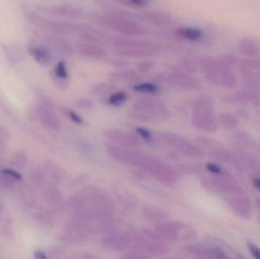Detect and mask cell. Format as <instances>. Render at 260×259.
Returning a JSON list of instances; mask_svg holds the SVG:
<instances>
[{
  "mask_svg": "<svg viewBox=\"0 0 260 259\" xmlns=\"http://www.w3.org/2000/svg\"><path fill=\"white\" fill-rule=\"evenodd\" d=\"M99 23L120 33L131 36H141L146 32L137 21L125 14L111 12L98 17Z\"/></svg>",
  "mask_w": 260,
  "mask_h": 259,
  "instance_id": "obj_6",
  "label": "cell"
},
{
  "mask_svg": "<svg viewBox=\"0 0 260 259\" xmlns=\"http://www.w3.org/2000/svg\"><path fill=\"white\" fill-rule=\"evenodd\" d=\"M27 157L23 152H19L15 153L11 158L10 164L12 167L15 168L22 169L25 167L27 164Z\"/></svg>",
  "mask_w": 260,
  "mask_h": 259,
  "instance_id": "obj_23",
  "label": "cell"
},
{
  "mask_svg": "<svg viewBox=\"0 0 260 259\" xmlns=\"http://www.w3.org/2000/svg\"><path fill=\"white\" fill-rule=\"evenodd\" d=\"M78 53L85 57L99 59L105 56V52L96 36L88 35L80 36V41L76 44Z\"/></svg>",
  "mask_w": 260,
  "mask_h": 259,
  "instance_id": "obj_9",
  "label": "cell"
},
{
  "mask_svg": "<svg viewBox=\"0 0 260 259\" xmlns=\"http://www.w3.org/2000/svg\"><path fill=\"white\" fill-rule=\"evenodd\" d=\"M176 33L179 38L189 41H198L203 38L202 30L197 27H182L176 30Z\"/></svg>",
  "mask_w": 260,
  "mask_h": 259,
  "instance_id": "obj_19",
  "label": "cell"
},
{
  "mask_svg": "<svg viewBox=\"0 0 260 259\" xmlns=\"http://www.w3.org/2000/svg\"><path fill=\"white\" fill-rule=\"evenodd\" d=\"M169 83L177 85L180 88L186 90H192L197 87V82L186 73L176 71L171 73L168 76Z\"/></svg>",
  "mask_w": 260,
  "mask_h": 259,
  "instance_id": "obj_14",
  "label": "cell"
},
{
  "mask_svg": "<svg viewBox=\"0 0 260 259\" xmlns=\"http://www.w3.org/2000/svg\"><path fill=\"white\" fill-rule=\"evenodd\" d=\"M159 141H161L167 146L177 149L183 155L192 157L197 155V149L186 138L181 136L170 133V132H163L158 135Z\"/></svg>",
  "mask_w": 260,
  "mask_h": 259,
  "instance_id": "obj_10",
  "label": "cell"
},
{
  "mask_svg": "<svg viewBox=\"0 0 260 259\" xmlns=\"http://www.w3.org/2000/svg\"><path fill=\"white\" fill-rule=\"evenodd\" d=\"M253 185H254V187H256V188H257L258 190H260V179H254V181H253Z\"/></svg>",
  "mask_w": 260,
  "mask_h": 259,
  "instance_id": "obj_39",
  "label": "cell"
},
{
  "mask_svg": "<svg viewBox=\"0 0 260 259\" xmlns=\"http://www.w3.org/2000/svg\"><path fill=\"white\" fill-rule=\"evenodd\" d=\"M112 90V87L108 84H99L93 89V94L95 95H104L108 94Z\"/></svg>",
  "mask_w": 260,
  "mask_h": 259,
  "instance_id": "obj_26",
  "label": "cell"
},
{
  "mask_svg": "<svg viewBox=\"0 0 260 259\" xmlns=\"http://www.w3.org/2000/svg\"><path fill=\"white\" fill-rule=\"evenodd\" d=\"M25 14L30 23L40 30L47 33L56 35L78 34L80 36L85 31V25L84 24H72L45 18L31 10L27 11Z\"/></svg>",
  "mask_w": 260,
  "mask_h": 259,
  "instance_id": "obj_3",
  "label": "cell"
},
{
  "mask_svg": "<svg viewBox=\"0 0 260 259\" xmlns=\"http://www.w3.org/2000/svg\"><path fill=\"white\" fill-rule=\"evenodd\" d=\"M136 131H137L138 133L139 134L141 137L144 138L145 140H150L151 138V134L148 132V130H146L145 129H143V128H137L136 129Z\"/></svg>",
  "mask_w": 260,
  "mask_h": 259,
  "instance_id": "obj_33",
  "label": "cell"
},
{
  "mask_svg": "<svg viewBox=\"0 0 260 259\" xmlns=\"http://www.w3.org/2000/svg\"><path fill=\"white\" fill-rule=\"evenodd\" d=\"M112 44L117 54L128 57H150L158 50L154 43L134 38H116L112 41Z\"/></svg>",
  "mask_w": 260,
  "mask_h": 259,
  "instance_id": "obj_5",
  "label": "cell"
},
{
  "mask_svg": "<svg viewBox=\"0 0 260 259\" xmlns=\"http://www.w3.org/2000/svg\"><path fill=\"white\" fill-rule=\"evenodd\" d=\"M156 231L163 239L169 241L185 240L189 237L186 225L180 222H162L156 225Z\"/></svg>",
  "mask_w": 260,
  "mask_h": 259,
  "instance_id": "obj_8",
  "label": "cell"
},
{
  "mask_svg": "<svg viewBox=\"0 0 260 259\" xmlns=\"http://www.w3.org/2000/svg\"><path fill=\"white\" fill-rule=\"evenodd\" d=\"M133 90L136 92L154 94L158 92L159 88L155 84L151 83V82H142V83H136L134 85Z\"/></svg>",
  "mask_w": 260,
  "mask_h": 259,
  "instance_id": "obj_22",
  "label": "cell"
},
{
  "mask_svg": "<svg viewBox=\"0 0 260 259\" xmlns=\"http://www.w3.org/2000/svg\"><path fill=\"white\" fill-rule=\"evenodd\" d=\"M153 63L151 61H140L138 63V68L142 72H146L152 68Z\"/></svg>",
  "mask_w": 260,
  "mask_h": 259,
  "instance_id": "obj_28",
  "label": "cell"
},
{
  "mask_svg": "<svg viewBox=\"0 0 260 259\" xmlns=\"http://www.w3.org/2000/svg\"><path fill=\"white\" fill-rule=\"evenodd\" d=\"M42 12L59 18L76 19L82 16L83 12L80 8L72 5H58V6H44Z\"/></svg>",
  "mask_w": 260,
  "mask_h": 259,
  "instance_id": "obj_12",
  "label": "cell"
},
{
  "mask_svg": "<svg viewBox=\"0 0 260 259\" xmlns=\"http://www.w3.org/2000/svg\"><path fill=\"white\" fill-rule=\"evenodd\" d=\"M100 229V224L76 218L66 225L61 237L70 243H81L88 240L96 230Z\"/></svg>",
  "mask_w": 260,
  "mask_h": 259,
  "instance_id": "obj_7",
  "label": "cell"
},
{
  "mask_svg": "<svg viewBox=\"0 0 260 259\" xmlns=\"http://www.w3.org/2000/svg\"><path fill=\"white\" fill-rule=\"evenodd\" d=\"M114 81L120 82H127V83H136L139 81V76L136 71L133 70H123L111 74Z\"/></svg>",
  "mask_w": 260,
  "mask_h": 259,
  "instance_id": "obj_20",
  "label": "cell"
},
{
  "mask_svg": "<svg viewBox=\"0 0 260 259\" xmlns=\"http://www.w3.org/2000/svg\"><path fill=\"white\" fill-rule=\"evenodd\" d=\"M130 115L135 120L145 123H159L169 118L170 113L161 102L142 98L133 104Z\"/></svg>",
  "mask_w": 260,
  "mask_h": 259,
  "instance_id": "obj_4",
  "label": "cell"
},
{
  "mask_svg": "<svg viewBox=\"0 0 260 259\" xmlns=\"http://www.w3.org/2000/svg\"><path fill=\"white\" fill-rule=\"evenodd\" d=\"M142 211L144 218L152 223H157V225L165 221L168 219V214L166 212L154 207H145Z\"/></svg>",
  "mask_w": 260,
  "mask_h": 259,
  "instance_id": "obj_17",
  "label": "cell"
},
{
  "mask_svg": "<svg viewBox=\"0 0 260 259\" xmlns=\"http://www.w3.org/2000/svg\"><path fill=\"white\" fill-rule=\"evenodd\" d=\"M15 184V179L6 175L3 170H0V189L8 190L12 188Z\"/></svg>",
  "mask_w": 260,
  "mask_h": 259,
  "instance_id": "obj_25",
  "label": "cell"
},
{
  "mask_svg": "<svg viewBox=\"0 0 260 259\" xmlns=\"http://www.w3.org/2000/svg\"><path fill=\"white\" fill-rule=\"evenodd\" d=\"M239 51L247 56H254L259 52V47L256 43L248 39L242 40L238 46Z\"/></svg>",
  "mask_w": 260,
  "mask_h": 259,
  "instance_id": "obj_21",
  "label": "cell"
},
{
  "mask_svg": "<svg viewBox=\"0 0 260 259\" xmlns=\"http://www.w3.org/2000/svg\"><path fill=\"white\" fill-rule=\"evenodd\" d=\"M132 7L142 8L145 7L148 5V0H129Z\"/></svg>",
  "mask_w": 260,
  "mask_h": 259,
  "instance_id": "obj_32",
  "label": "cell"
},
{
  "mask_svg": "<svg viewBox=\"0 0 260 259\" xmlns=\"http://www.w3.org/2000/svg\"><path fill=\"white\" fill-rule=\"evenodd\" d=\"M144 20L159 27H168L172 24V18L163 12H146L142 15Z\"/></svg>",
  "mask_w": 260,
  "mask_h": 259,
  "instance_id": "obj_16",
  "label": "cell"
},
{
  "mask_svg": "<svg viewBox=\"0 0 260 259\" xmlns=\"http://www.w3.org/2000/svg\"><path fill=\"white\" fill-rule=\"evenodd\" d=\"M206 169L211 173H215V174H220L221 173V167L215 164H206Z\"/></svg>",
  "mask_w": 260,
  "mask_h": 259,
  "instance_id": "obj_31",
  "label": "cell"
},
{
  "mask_svg": "<svg viewBox=\"0 0 260 259\" xmlns=\"http://www.w3.org/2000/svg\"><path fill=\"white\" fill-rule=\"evenodd\" d=\"M35 257L38 259L47 258L45 253H44V252H42V251H36V252H35Z\"/></svg>",
  "mask_w": 260,
  "mask_h": 259,
  "instance_id": "obj_37",
  "label": "cell"
},
{
  "mask_svg": "<svg viewBox=\"0 0 260 259\" xmlns=\"http://www.w3.org/2000/svg\"><path fill=\"white\" fill-rule=\"evenodd\" d=\"M126 99H127V94L125 91H117L110 96L108 102L112 106H118L123 104Z\"/></svg>",
  "mask_w": 260,
  "mask_h": 259,
  "instance_id": "obj_24",
  "label": "cell"
},
{
  "mask_svg": "<svg viewBox=\"0 0 260 259\" xmlns=\"http://www.w3.org/2000/svg\"><path fill=\"white\" fill-rule=\"evenodd\" d=\"M105 135L111 142L124 149L138 147L140 144V141L136 136L123 131L111 129L106 131Z\"/></svg>",
  "mask_w": 260,
  "mask_h": 259,
  "instance_id": "obj_13",
  "label": "cell"
},
{
  "mask_svg": "<svg viewBox=\"0 0 260 259\" xmlns=\"http://www.w3.org/2000/svg\"><path fill=\"white\" fill-rule=\"evenodd\" d=\"M31 179L35 185L40 186L44 181V173L39 170H36L32 173Z\"/></svg>",
  "mask_w": 260,
  "mask_h": 259,
  "instance_id": "obj_27",
  "label": "cell"
},
{
  "mask_svg": "<svg viewBox=\"0 0 260 259\" xmlns=\"http://www.w3.org/2000/svg\"><path fill=\"white\" fill-rule=\"evenodd\" d=\"M92 105L91 100H88V99H81V100H78L77 106L79 107H90Z\"/></svg>",
  "mask_w": 260,
  "mask_h": 259,
  "instance_id": "obj_35",
  "label": "cell"
},
{
  "mask_svg": "<svg viewBox=\"0 0 260 259\" xmlns=\"http://www.w3.org/2000/svg\"><path fill=\"white\" fill-rule=\"evenodd\" d=\"M53 79L59 86H67L69 79V72L67 64L63 61H59L55 65L53 71Z\"/></svg>",
  "mask_w": 260,
  "mask_h": 259,
  "instance_id": "obj_18",
  "label": "cell"
},
{
  "mask_svg": "<svg viewBox=\"0 0 260 259\" xmlns=\"http://www.w3.org/2000/svg\"><path fill=\"white\" fill-rule=\"evenodd\" d=\"M37 116L41 124L50 130H57L59 128V121L51 103L47 100L40 102L37 106Z\"/></svg>",
  "mask_w": 260,
  "mask_h": 259,
  "instance_id": "obj_11",
  "label": "cell"
},
{
  "mask_svg": "<svg viewBox=\"0 0 260 259\" xmlns=\"http://www.w3.org/2000/svg\"><path fill=\"white\" fill-rule=\"evenodd\" d=\"M183 68L186 71H189V72H192L195 69V66H194L193 64L191 62H188V61H184L183 62Z\"/></svg>",
  "mask_w": 260,
  "mask_h": 259,
  "instance_id": "obj_36",
  "label": "cell"
},
{
  "mask_svg": "<svg viewBox=\"0 0 260 259\" xmlns=\"http://www.w3.org/2000/svg\"><path fill=\"white\" fill-rule=\"evenodd\" d=\"M69 206L76 218L92 222H105L111 217L112 202L105 192L89 187L71 198Z\"/></svg>",
  "mask_w": 260,
  "mask_h": 259,
  "instance_id": "obj_1",
  "label": "cell"
},
{
  "mask_svg": "<svg viewBox=\"0 0 260 259\" xmlns=\"http://www.w3.org/2000/svg\"><path fill=\"white\" fill-rule=\"evenodd\" d=\"M30 54L37 62L47 66L53 61V53L49 47L44 45H36L30 48Z\"/></svg>",
  "mask_w": 260,
  "mask_h": 259,
  "instance_id": "obj_15",
  "label": "cell"
},
{
  "mask_svg": "<svg viewBox=\"0 0 260 259\" xmlns=\"http://www.w3.org/2000/svg\"><path fill=\"white\" fill-rule=\"evenodd\" d=\"M3 171L4 172L6 175L10 176L12 179H15V180H21V179H22L21 175L20 174L18 171H16V170H13V169H3Z\"/></svg>",
  "mask_w": 260,
  "mask_h": 259,
  "instance_id": "obj_29",
  "label": "cell"
},
{
  "mask_svg": "<svg viewBox=\"0 0 260 259\" xmlns=\"http://www.w3.org/2000/svg\"><path fill=\"white\" fill-rule=\"evenodd\" d=\"M119 3H121L123 6H128V7H132L131 4H130L129 0H117Z\"/></svg>",
  "mask_w": 260,
  "mask_h": 259,
  "instance_id": "obj_38",
  "label": "cell"
},
{
  "mask_svg": "<svg viewBox=\"0 0 260 259\" xmlns=\"http://www.w3.org/2000/svg\"><path fill=\"white\" fill-rule=\"evenodd\" d=\"M107 152L117 161L140 167L165 185H171L175 182L174 170L153 155L114 144H108Z\"/></svg>",
  "mask_w": 260,
  "mask_h": 259,
  "instance_id": "obj_2",
  "label": "cell"
},
{
  "mask_svg": "<svg viewBox=\"0 0 260 259\" xmlns=\"http://www.w3.org/2000/svg\"><path fill=\"white\" fill-rule=\"evenodd\" d=\"M249 249L251 252L252 255L257 259H260V249L257 246L255 245L252 244V243H248Z\"/></svg>",
  "mask_w": 260,
  "mask_h": 259,
  "instance_id": "obj_34",
  "label": "cell"
},
{
  "mask_svg": "<svg viewBox=\"0 0 260 259\" xmlns=\"http://www.w3.org/2000/svg\"><path fill=\"white\" fill-rule=\"evenodd\" d=\"M3 210H4V205H3V202L0 199V213L3 212Z\"/></svg>",
  "mask_w": 260,
  "mask_h": 259,
  "instance_id": "obj_40",
  "label": "cell"
},
{
  "mask_svg": "<svg viewBox=\"0 0 260 259\" xmlns=\"http://www.w3.org/2000/svg\"><path fill=\"white\" fill-rule=\"evenodd\" d=\"M67 114H68L69 117H70L71 120H73L74 123H77V124H82V123H83L82 119L76 113H75L74 111L68 110Z\"/></svg>",
  "mask_w": 260,
  "mask_h": 259,
  "instance_id": "obj_30",
  "label": "cell"
}]
</instances>
